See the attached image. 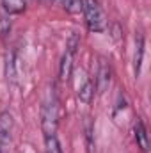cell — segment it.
<instances>
[{
  "mask_svg": "<svg viewBox=\"0 0 151 153\" xmlns=\"http://www.w3.org/2000/svg\"><path fill=\"white\" fill-rule=\"evenodd\" d=\"M82 13L91 32H103L107 29V16L98 0H82Z\"/></svg>",
  "mask_w": 151,
  "mask_h": 153,
  "instance_id": "6da1fadb",
  "label": "cell"
},
{
  "mask_svg": "<svg viewBox=\"0 0 151 153\" xmlns=\"http://www.w3.org/2000/svg\"><path fill=\"white\" fill-rule=\"evenodd\" d=\"M57 126H59V111H57V100L46 98L44 103L41 105V130L43 135H55L57 134Z\"/></svg>",
  "mask_w": 151,
  "mask_h": 153,
  "instance_id": "7a4b0ae2",
  "label": "cell"
},
{
  "mask_svg": "<svg viewBox=\"0 0 151 153\" xmlns=\"http://www.w3.org/2000/svg\"><path fill=\"white\" fill-rule=\"evenodd\" d=\"M112 82V70H110V64L101 59L100 61V66H98V75L94 78V85H96V91L98 93H103L107 91V87L110 85Z\"/></svg>",
  "mask_w": 151,
  "mask_h": 153,
  "instance_id": "3957f363",
  "label": "cell"
},
{
  "mask_svg": "<svg viewBox=\"0 0 151 153\" xmlns=\"http://www.w3.org/2000/svg\"><path fill=\"white\" fill-rule=\"evenodd\" d=\"M73 62H75V52H70L66 50L62 59H61V64H59V78L61 80H70V76L73 73Z\"/></svg>",
  "mask_w": 151,
  "mask_h": 153,
  "instance_id": "277c9868",
  "label": "cell"
},
{
  "mask_svg": "<svg viewBox=\"0 0 151 153\" xmlns=\"http://www.w3.org/2000/svg\"><path fill=\"white\" fill-rule=\"evenodd\" d=\"M94 91H96L94 80L85 78L84 84L78 87V100H80L82 103H91V102H93V96H94Z\"/></svg>",
  "mask_w": 151,
  "mask_h": 153,
  "instance_id": "5b68a950",
  "label": "cell"
},
{
  "mask_svg": "<svg viewBox=\"0 0 151 153\" xmlns=\"http://www.w3.org/2000/svg\"><path fill=\"white\" fill-rule=\"evenodd\" d=\"M142 59H144V38L137 36V39H135V53H133V71H135V76H139V73H141Z\"/></svg>",
  "mask_w": 151,
  "mask_h": 153,
  "instance_id": "8992f818",
  "label": "cell"
},
{
  "mask_svg": "<svg viewBox=\"0 0 151 153\" xmlns=\"http://www.w3.org/2000/svg\"><path fill=\"white\" fill-rule=\"evenodd\" d=\"M135 141H137V146L142 150V152H148L150 150V143H148V132H146V126L141 119H137L135 123Z\"/></svg>",
  "mask_w": 151,
  "mask_h": 153,
  "instance_id": "52a82bcc",
  "label": "cell"
},
{
  "mask_svg": "<svg viewBox=\"0 0 151 153\" xmlns=\"http://www.w3.org/2000/svg\"><path fill=\"white\" fill-rule=\"evenodd\" d=\"M11 128H13V117H11V114H7V112L0 114V144L9 141Z\"/></svg>",
  "mask_w": 151,
  "mask_h": 153,
  "instance_id": "ba28073f",
  "label": "cell"
},
{
  "mask_svg": "<svg viewBox=\"0 0 151 153\" xmlns=\"http://www.w3.org/2000/svg\"><path fill=\"white\" fill-rule=\"evenodd\" d=\"M2 5L7 14H21L27 7V2L25 0H2Z\"/></svg>",
  "mask_w": 151,
  "mask_h": 153,
  "instance_id": "9c48e42d",
  "label": "cell"
},
{
  "mask_svg": "<svg viewBox=\"0 0 151 153\" xmlns=\"http://www.w3.org/2000/svg\"><path fill=\"white\" fill-rule=\"evenodd\" d=\"M16 53L14 52H11L9 55H7V62H5V73H7V80H11V82H16V78H18V71H16Z\"/></svg>",
  "mask_w": 151,
  "mask_h": 153,
  "instance_id": "30bf717a",
  "label": "cell"
},
{
  "mask_svg": "<svg viewBox=\"0 0 151 153\" xmlns=\"http://www.w3.org/2000/svg\"><path fill=\"white\" fill-rule=\"evenodd\" d=\"M44 152L46 153H62V148H61V143H59L57 135L44 137Z\"/></svg>",
  "mask_w": 151,
  "mask_h": 153,
  "instance_id": "8fae6325",
  "label": "cell"
},
{
  "mask_svg": "<svg viewBox=\"0 0 151 153\" xmlns=\"http://www.w3.org/2000/svg\"><path fill=\"white\" fill-rule=\"evenodd\" d=\"M61 4L66 7L70 14H78L82 13V0H61Z\"/></svg>",
  "mask_w": 151,
  "mask_h": 153,
  "instance_id": "7c38bea8",
  "label": "cell"
},
{
  "mask_svg": "<svg viewBox=\"0 0 151 153\" xmlns=\"http://www.w3.org/2000/svg\"><path fill=\"white\" fill-rule=\"evenodd\" d=\"M11 30V22L5 16H0V36H7Z\"/></svg>",
  "mask_w": 151,
  "mask_h": 153,
  "instance_id": "4fadbf2b",
  "label": "cell"
},
{
  "mask_svg": "<svg viewBox=\"0 0 151 153\" xmlns=\"http://www.w3.org/2000/svg\"><path fill=\"white\" fill-rule=\"evenodd\" d=\"M53 2H55V4H61V0H53Z\"/></svg>",
  "mask_w": 151,
  "mask_h": 153,
  "instance_id": "5bb4252c",
  "label": "cell"
},
{
  "mask_svg": "<svg viewBox=\"0 0 151 153\" xmlns=\"http://www.w3.org/2000/svg\"><path fill=\"white\" fill-rule=\"evenodd\" d=\"M0 153H2V148H0Z\"/></svg>",
  "mask_w": 151,
  "mask_h": 153,
  "instance_id": "9a60e30c",
  "label": "cell"
}]
</instances>
